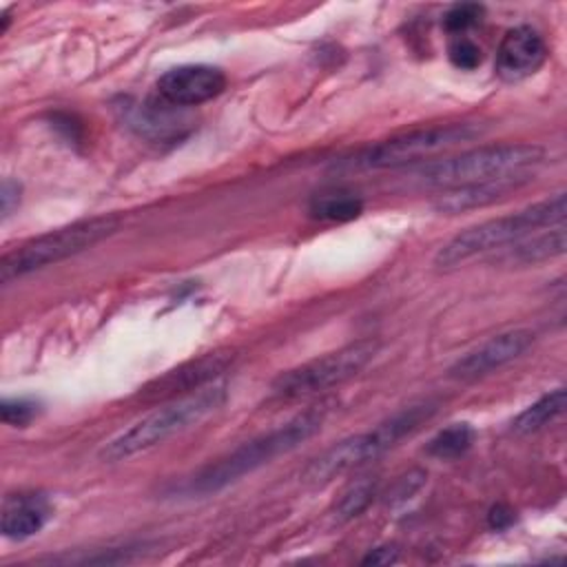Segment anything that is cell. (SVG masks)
Returning <instances> with one entry per match:
<instances>
[{
  "label": "cell",
  "instance_id": "30bf717a",
  "mask_svg": "<svg viewBox=\"0 0 567 567\" xmlns=\"http://www.w3.org/2000/svg\"><path fill=\"white\" fill-rule=\"evenodd\" d=\"M534 341V332L527 328H514L498 332L483 341L481 346L465 352L450 368V377L456 381H476L492 374L494 370L518 359Z\"/></svg>",
  "mask_w": 567,
  "mask_h": 567
},
{
  "label": "cell",
  "instance_id": "8fae6325",
  "mask_svg": "<svg viewBox=\"0 0 567 567\" xmlns=\"http://www.w3.org/2000/svg\"><path fill=\"white\" fill-rule=\"evenodd\" d=\"M224 89V71L208 64L175 66L157 80L159 100L171 106H197L217 97Z\"/></svg>",
  "mask_w": 567,
  "mask_h": 567
},
{
  "label": "cell",
  "instance_id": "e0dca14e",
  "mask_svg": "<svg viewBox=\"0 0 567 567\" xmlns=\"http://www.w3.org/2000/svg\"><path fill=\"white\" fill-rule=\"evenodd\" d=\"M565 410V390L556 388L547 394H543L538 401H534L529 408H525L514 421L512 430L516 434H532L551 423L556 416H560Z\"/></svg>",
  "mask_w": 567,
  "mask_h": 567
},
{
  "label": "cell",
  "instance_id": "6da1fadb",
  "mask_svg": "<svg viewBox=\"0 0 567 567\" xmlns=\"http://www.w3.org/2000/svg\"><path fill=\"white\" fill-rule=\"evenodd\" d=\"M323 421H326V405L310 408L297 414L295 419H290L288 423L241 443L226 456L202 467L179 485V492L188 496L215 494L228 487L230 483L239 481L241 476L268 465L277 456L299 447L303 441H308L312 434L321 430Z\"/></svg>",
  "mask_w": 567,
  "mask_h": 567
},
{
  "label": "cell",
  "instance_id": "7402d4cb",
  "mask_svg": "<svg viewBox=\"0 0 567 567\" xmlns=\"http://www.w3.org/2000/svg\"><path fill=\"white\" fill-rule=\"evenodd\" d=\"M0 414L7 425L24 427L38 414V403H33L29 399H4L0 405Z\"/></svg>",
  "mask_w": 567,
  "mask_h": 567
},
{
  "label": "cell",
  "instance_id": "52a82bcc",
  "mask_svg": "<svg viewBox=\"0 0 567 567\" xmlns=\"http://www.w3.org/2000/svg\"><path fill=\"white\" fill-rule=\"evenodd\" d=\"M476 135H481V126L470 124V122L416 128V131L383 140L379 144H372V146L354 153L352 157H343L334 164V168H346V171L396 168V166L427 159V157H432L445 148H452L461 142L474 140Z\"/></svg>",
  "mask_w": 567,
  "mask_h": 567
},
{
  "label": "cell",
  "instance_id": "4fadbf2b",
  "mask_svg": "<svg viewBox=\"0 0 567 567\" xmlns=\"http://www.w3.org/2000/svg\"><path fill=\"white\" fill-rule=\"evenodd\" d=\"M529 179H532L529 171H525V173H514V175H503V177H492V179H483V182L454 186V188L443 190L434 199V208L445 215L483 208L492 202H498V199L512 195L514 190L525 186Z\"/></svg>",
  "mask_w": 567,
  "mask_h": 567
},
{
  "label": "cell",
  "instance_id": "3957f363",
  "mask_svg": "<svg viewBox=\"0 0 567 567\" xmlns=\"http://www.w3.org/2000/svg\"><path fill=\"white\" fill-rule=\"evenodd\" d=\"M563 221H565V193H556L554 197L536 202L512 215L487 219L461 230L439 248V252L434 255V266L439 270L456 268L458 264L481 252L503 248L507 244H516L545 226H558Z\"/></svg>",
  "mask_w": 567,
  "mask_h": 567
},
{
  "label": "cell",
  "instance_id": "ac0fdd59",
  "mask_svg": "<svg viewBox=\"0 0 567 567\" xmlns=\"http://www.w3.org/2000/svg\"><path fill=\"white\" fill-rule=\"evenodd\" d=\"M474 436H476V432L470 423H452L430 439L427 454L434 458H441V461L458 458L472 447Z\"/></svg>",
  "mask_w": 567,
  "mask_h": 567
},
{
  "label": "cell",
  "instance_id": "8992f818",
  "mask_svg": "<svg viewBox=\"0 0 567 567\" xmlns=\"http://www.w3.org/2000/svg\"><path fill=\"white\" fill-rule=\"evenodd\" d=\"M120 224L122 219L117 215H100L38 235L2 255L0 279L7 286L33 270L69 259L117 233Z\"/></svg>",
  "mask_w": 567,
  "mask_h": 567
},
{
  "label": "cell",
  "instance_id": "d6986e66",
  "mask_svg": "<svg viewBox=\"0 0 567 567\" xmlns=\"http://www.w3.org/2000/svg\"><path fill=\"white\" fill-rule=\"evenodd\" d=\"M374 494H377V481H370V478L357 481L337 501V505H334V520L337 523H346V520L359 516L361 512L368 509V505L372 503Z\"/></svg>",
  "mask_w": 567,
  "mask_h": 567
},
{
  "label": "cell",
  "instance_id": "44dd1931",
  "mask_svg": "<svg viewBox=\"0 0 567 567\" xmlns=\"http://www.w3.org/2000/svg\"><path fill=\"white\" fill-rule=\"evenodd\" d=\"M447 58L450 62L456 66V69H463V71H472L481 64L483 60V51L481 47L470 40L467 35H456L450 47H447Z\"/></svg>",
  "mask_w": 567,
  "mask_h": 567
},
{
  "label": "cell",
  "instance_id": "7c38bea8",
  "mask_svg": "<svg viewBox=\"0 0 567 567\" xmlns=\"http://www.w3.org/2000/svg\"><path fill=\"white\" fill-rule=\"evenodd\" d=\"M547 60V44L543 35L527 27L509 29L496 49V75L503 82H520L536 73Z\"/></svg>",
  "mask_w": 567,
  "mask_h": 567
},
{
  "label": "cell",
  "instance_id": "603a6c76",
  "mask_svg": "<svg viewBox=\"0 0 567 567\" xmlns=\"http://www.w3.org/2000/svg\"><path fill=\"white\" fill-rule=\"evenodd\" d=\"M423 481H425V472H423V470H412V472H408V474L401 476L399 483L394 485V489H392V501H405V498H410V496L423 485Z\"/></svg>",
  "mask_w": 567,
  "mask_h": 567
},
{
  "label": "cell",
  "instance_id": "7a4b0ae2",
  "mask_svg": "<svg viewBox=\"0 0 567 567\" xmlns=\"http://www.w3.org/2000/svg\"><path fill=\"white\" fill-rule=\"evenodd\" d=\"M436 412L434 401H419L401 408L385 421L377 423L374 427L352 434L332 447H328L323 454H319L306 470L301 481L308 487H323L330 481H334L341 474L352 472L354 467H361L385 452H390L399 441L416 432L432 414Z\"/></svg>",
  "mask_w": 567,
  "mask_h": 567
},
{
  "label": "cell",
  "instance_id": "9c48e42d",
  "mask_svg": "<svg viewBox=\"0 0 567 567\" xmlns=\"http://www.w3.org/2000/svg\"><path fill=\"white\" fill-rule=\"evenodd\" d=\"M235 361L233 350H215L206 352L197 359L184 361L177 368L166 370L164 374L155 377L140 390V399L144 403H164L171 399H179L206 388L210 381L221 377L230 363Z\"/></svg>",
  "mask_w": 567,
  "mask_h": 567
},
{
  "label": "cell",
  "instance_id": "d4e9b609",
  "mask_svg": "<svg viewBox=\"0 0 567 567\" xmlns=\"http://www.w3.org/2000/svg\"><path fill=\"white\" fill-rule=\"evenodd\" d=\"M396 558H399V549L396 547H392V545H383V547H377V549H372L361 563L363 565H392V563H396Z\"/></svg>",
  "mask_w": 567,
  "mask_h": 567
},
{
  "label": "cell",
  "instance_id": "5bb4252c",
  "mask_svg": "<svg viewBox=\"0 0 567 567\" xmlns=\"http://www.w3.org/2000/svg\"><path fill=\"white\" fill-rule=\"evenodd\" d=\"M51 514V505L42 494H20L4 503L2 534L13 540H24L38 534Z\"/></svg>",
  "mask_w": 567,
  "mask_h": 567
},
{
  "label": "cell",
  "instance_id": "2e32d148",
  "mask_svg": "<svg viewBox=\"0 0 567 567\" xmlns=\"http://www.w3.org/2000/svg\"><path fill=\"white\" fill-rule=\"evenodd\" d=\"M565 252V226L558 224L547 233H540L532 239H520L516 241L512 248H507V252L501 257V261H507L509 266H518V264H538L551 257H558Z\"/></svg>",
  "mask_w": 567,
  "mask_h": 567
},
{
  "label": "cell",
  "instance_id": "ffe728a7",
  "mask_svg": "<svg viewBox=\"0 0 567 567\" xmlns=\"http://www.w3.org/2000/svg\"><path fill=\"white\" fill-rule=\"evenodd\" d=\"M485 16V9L481 4L474 2H463V4H454L445 18L443 24L445 29L456 38V35H465V31H470L472 27H476Z\"/></svg>",
  "mask_w": 567,
  "mask_h": 567
},
{
  "label": "cell",
  "instance_id": "277c9868",
  "mask_svg": "<svg viewBox=\"0 0 567 567\" xmlns=\"http://www.w3.org/2000/svg\"><path fill=\"white\" fill-rule=\"evenodd\" d=\"M226 401V390L221 385L202 388L193 394L164 401L159 408L135 421L131 427L113 436L102 450L100 458L115 463L131 458L140 452H146L166 439L193 427L202 419H206L210 412L221 408Z\"/></svg>",
  "mask_w": 567,
  "mask_h": 567
},
{
  "label": "cell",
  "instance_id": "ba28073f",
  "mask_svg": "<svg viewBox=\"0 0 567 567\" xmlns=\"http://www.w3.org/2000/svg\"><path fill=\"white\" fill-rule=\"evenodd\" d=\"M379 352L377 339H359L275 377L270 390L279 399H299L341 385L357 377Z\"/></svg>",
  "mask_w": 567,
  "mask_h": 567
},
{
  "label": "cell",
  "instance_id": "5b68a950",
  "mask_svg": "<svg viewBox=\"0 0 567 567\" xmlns=\"http://www.w3.org/2000/svg\"><path fill=\"white\" fill-rule=\"evenodd\" d=\"M545 155L538 144H489L463 151L452 157L434 159L414 171V179L432 188H454L492 177L525 173Z\"/></svg>",
  "mask_w": 567,
  "mask_h": 567
},
{
  "label": "cell",
  "instance_id": "484cf974",
  "mask_svg": "<svg viewBox=\"0 0 567 567\" xmlns=\"http://www.w3.org/2000/svg\"><path fill=\"white\" fill-rule=\"evenodd\" d=\"M487 523H489L492 529H505V527H509V525L514 523V509H509L507 505L498 503V505H494V507L489 509Z\"/></svg>",
  "mask_w": 567,
  "mask_h": 567
},
{
  "label": "cell",
  "instance_id": "9a60e30c",
  "mask_svg": "<svg viewBox=\"0 0 567 567\" xmlns=\"http://www.w3.org/2000/svg\"><path fill=\"white\" fill-rule=\"evenodd\" d=\"M308 213L321 221H352L363 213V197L350 188H328L312 195Z\"/></svg>",
  "mask_w": 567,
  "mask_h": 567
},
{
  "label": "cell",
  "instance_id": "cb8c5ba5",
  "mask_svg": "<svg viewBox=\"0 0 567 567\" xmlns=\"http://www.w3.org/2000/svg\"><path fill=\"white\" fill-rule=\"evenodd\" d=\"M0 202H2V217H9L11 210L18 206L20 202V184L13 179H4L2 182V190H0Z\"/></svg>",
  "mask_w": 567,
  "mask_h": 567
}]
</instances>
